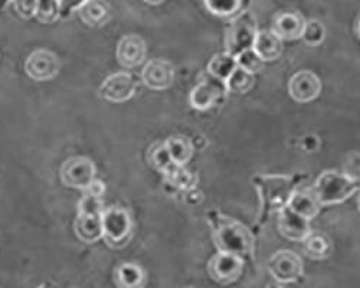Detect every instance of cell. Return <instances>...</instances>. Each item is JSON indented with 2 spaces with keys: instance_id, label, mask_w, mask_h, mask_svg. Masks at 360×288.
Here are the masks:
<instances>
[{
  "instance_id": "6da1fadb",
  "label": "cell",
  "mask_w": 360,
  "mask_h": 288,
  "mask_svg": "<svg viewBox=\"0 0 360 288\" xmlns=\"http://www.w3.org/2000/svg\"><path fill=\"white\" fill-rule=\"evenodd\" d=\"M214 226V242L218 252L236 255L239 258L250 256L254 251V235L251 230L233 219L219 216L212 223Z\"/></svg>"
},
{
  "instance_id": "7a4b0ae2",
  "label": "cell",
  "mask_w": 360,
  "mask_h": 288,
  "mask_svg": "<svg viewBox=\"0 0 360 288\" xmlns=\"http://www.w3.org/2000/svg\"><path fill=\"white\" fill-rule=\"evenodd\" d=\"M103 199L85 193L78 204L74 223L77 237L85 244H94L103 238Z\"/></svg>"
},
{
  "instance_id": "3957f363",
  "label": "cell",
  "mask_w": 360,
  "mask_h": 288,
  "mask_svg": "<svg viewBox=\"0 0 360 288\" xmlns=\"http://www.w3.org/2000/svg\"><path fill=\"white\" fill-rule=\"evenodd\" d=\"M313 188L320 205L324 207L340 204L350 197L360 189V181L335 170H327L321 173Z\"/></svg>"
},
{
  "instance_id": "277c9868",
  "label": "cell",
  "mask_w": 360,
  "mask_h": 288,
  "mask_svg": "<svg viewBox=\"0 0 360 288\" xmlns=\"http://www.w3.org/2000/svg\"><path fill=\"white\" fill-rule=\"evenodd\" d=\"M257 20L248 11H243L232 18L226 31V53L236 58L243 52L252 49L257 37Z\"/></svg>"
},
{
  "instance_id": "5b68a950",
  "label": "cell",
  "mask_w": 360,
  "mask_h": 288,
  "mask_svg": "<svg viewBox=\"0 0 360 288\" xmlns=\"http://www.w3.org/2000/svg\"><path fill=\"white\" fill-rule=\"evenodd\" d=\"M255 185L262 200L264 212L281 211L285 208L297 188L292 179L287 176H261L255 179Z\"/></svg>"
},
{
  "instance_id": "8992f818",
  "label": "cell",
  "mask_w": 360,
  "mask_h": 288,
  "mask_svg": "<svg viewBox=\"0 0 360 288\" xmlns=\"http://www.w3.org/2000/svg\"><path fill=\"white\" fill-rule=\"evenodd\" d=\"M133 222L130 214L118 207L103 212V238L111 248H123L131 238Z\"/></svg>"
},
{
  "instance_id": "52a82bcc",
  "label": "cell",
  "mask_w": 360,
  "mask_h": 288,
  "mask_svg": "<svg viewBox=\"0 0 360 288\" xmlns=\"http://www.w3.org/2000/svg\"><path fill=\"white\" fill-rule=\"evenodd\" d=\"M59 175L65 186L86 190L96 181V164L85 156H74L64 162Z\"/></svg>"
},
{
  "instance_id": "ba28073f",
  "label": "cell",
  "mask_w": 360,
  "mask_h": 288,
  "mask_svg": "<svg viewBox=\"0 0 360 288\" xmlns=\"http://www.w3.org/2000/svg\"><path fill=\"white\" fill-rule=\"evenodd\" d=\"M268 271L277 282H294L303 275V261L292 251H278L269 258Z\"/></svg>"
},
{
  "instance_id": "9c48e42d",
  "label": "cell",
  "mask_w": 360,
  "mask_h": 288,
  "mask_svg": "<svg viewBox=\"0 0 360 288\" xmlns=\"http://www.w3.org/2000/svg\"><path fill=\"white\" fill-rule=\"evenodd\" d=\"M244 271V259L236 255L218 252L207 264V273L217 282L231 284L241 277Z\"/></svg>"
},
{
  "instance_id": "30bf717a",
  "label": "cell",
  "mask_w": 360,
  "mask_h": 288,
  "mask_svg": "<svg viewBox=\"0 0 360 288\" xmlns=\"http://www.w3.org/2000/svg\"><path fill=\"white\" fill-rule=\"evenodd\" d=\"M228 94L226 84L218 78L207 75L191 93V105L196 110H207L219 103Z\"/></svg>"
},
{
  "instance_id": "8fae6325",
  "label": "cell",
  "mask_w": 360,
  "mask_h": 288,
  "mask_svg": "<svg viewBox=\"0 0 360 288\" xmlns=\"http://www.w3.org/2000/svg\"><path fill=\"white\" fill-rule=\"evenodd\" d=\"M26 74L35 81H48L58 75L59 60L48 49H35L25 63Z\"/></svg>"
},
{
  "instance_id": "7c38bea8",
  "label": "cell",
  "mask_w": 360,
  "mask_h": 288,
  "mask_svg": "<svg viewBox=\"0 0 360 288\" xmlns=\"http://www.w3.org/2000/svg\"><path fill=\"white\" fill-rule=\"evenodd\" d=\"M136 93V81L129 72H117L110 75L101 84L98 96L111 103H124Z\"/></svg>"
},
{
  "instance_id": "4fadbf2b",
  "label": "cell",
  "mask_w": 360,
  "mask_h": 288,
  "mask_svg": "<svg viewBox=\"0 0 360 288\" xmlns=\"http://www.w3.org/2000/svg\"><path fill=\"white\" fill-rule=\"evenodd\" d=\"M288 93L298 103H310L321 93V81L311 71H300L288 82Z\"/></svg>"
},
{
  "instance_id": "5bb4252c",
  "label": "cell",
  "mask_w": 360,
  "mask_h": 288,
  "mask_svg": "<svg viewBox=\"0 0 360 288\" xmlns=\"http://www.w3.org/2000/svg\"><path fill=\"white\" fill-rule=\"evenodd\" d=\"M277 225H278L280 234L283 237L288 238L290 241H302L303 242L311 233L310 221L303 216H300L288 207L278 211Z\"/></svg>"
},
{
  "instance_id": "9a60e30c",
  "label": "cell",
  "mask_w": 360,
  "mask_h": 288,
  "mask_svg": "<svg viewBox=\"0 0 360 288\" xmlns=\"http://www.w3.org/2000/svg\"><path fill=\"white\" fill-rule=\"evenodd\" d=\"M141 79L152 90H166L174 81V68L166 60H152L141 71Z\"/></svg>"
},
{
  "instance_id": "2e32d148",
  "label": "cell",
  "mask_w": 360,
  "mask_h": 288,
  "mask_svg": "<svg viewBox=\"0 0 360 288\" xmlns=\"http://www.w3.org/2000/svg\"><path fill=\"white\" fill-rule=\"evenodd\" d=\"M146 42L139 35H126L120 39L117 45V61L126 68L139 67L146 60Z\"/></svg>"
},
{
  "instance_id": "e0dca14e",
  "label": "cell",
  "mask_w": 360,
  "mask_h": 288,
  "mask_svg": "<svg viewBox=\"0 0 360 288\" xmlns=\"http://www.w3.org/2000/svg\"><path fill=\"white\" fill-rule=\"evenodd\" d=\"M290 209H292L295 214L300 216H303L309 221L317 216L321 205L316 196L314 188H295L290 200L288 205Z\"/></svg>"
},
{
  "instance_id": "ac0fdd59",
  "label": "cell",
  "mask_w": 360,
  "mask_h": 288,
  "mask_svg": "<svg viewBox=\"0 0 360 288\" xmlns=\"http://www.w3.org/2000/svg\"><path fill=\"white\" fill-rule=\"evenodd\" d=\"M306 20L298 13H280L274 18L271 31L281 41H297L302 38Z\"/></svg>"
},
{
  "instance_id": "d6986e66",
  "label": "cell",
  "mask_w": 360,
  "mask_h": 288,
  "mask_svg": "<svg viewBox=\"0 0 360 288\" xmlns=\"http://www.w3.org/2000/svg\"><path fill=\"white\" fill-rule=\"evenodd\" d=\"M252 49L264 63L276 61L283 53V41L273 31H258Z\"/></svg>"
},
{
  "instance_id": "ffe728a7",
  "label": "cell",
  "mask_w": 360,
  "mask_h": 288,
  "mask_svg": "<svg viewBox=\"0 0 360 288\" xmlns=\"http://www.w3.org/2000/svg\"><path fill=\"white\" fill-rule=\"evenodd\" d=\"M81 22L89 27H101L110 18V8L103 0H88V2L78 11Z\"/></svg>"
},
{
  "instance_id": "44dd1931",
  "label": "cell",
  "mask_w": 360,
  "mask_h": 288,
  "mask_svg": "<svg viewBox=\"0 0 360 288\" xmlns=\"http://www.w3.org/2000/svg\"><path fill=\"white\" fill-rule=\"evenodd\" d=\"M163 144L170 159L180 166H185L193 156V144L186 137H169Z\"/></svg>"
},
{
  "instance_id": "7402d4cb",
  "label": "cell",
  "mask_w": 360,
  "mask_h": 288,
  "mask_svg": "<svg viewBox=\"0 0 360 288\" xmlns=\"http://www.w3.org/2000/svg\"><path fill=\"white\" fill-rule=\"evenodd\" d=\"M163 175L172 186H174L180 190H191L196 186L195 175H192L189 170H186L185 166H180L177 163H172L163 171Z\"/></svg>"
},
{
  "instance_id": "603a6c76",
  "label": "cell",
  "mask_w": 360,
  "mask_h": 288,
  "mask_svg": "<svg viewBox=\"0 0 360 288\" xmlns=\"http://www.w3.org/2000/svg\"><path fill=\"white\" fill-rule=\"evenodd\" d=\"M115 282L120 288H141L144 284V273L136 264H122L115 271Z\"/></svg>"
},
{
  "instance_id": "cb8c5ba5",
  "label": "cell",
  "mask_w": 360,
  "mask_h": 288,
  "mask_svg": "<svg viewBox=\"0 0 360 288\" xmlns=\"http://www.w3.org/2000/svg\"><path fill=\"white\" fill-rule=\"evenodd\" d=\"M236 67H238L236 65V58L224 52V53L215 55L212 60L209 61L207 74L214 77V78H218V79L226 82V79L236 70Z\"/></svg>"
},
{
  "instance_id": "d4e9b609",
  "label": "cell",
  "mask_w": 360,
  "mask_h": 288,
  "mask_svg": "<svg viewBox=\"0 0 360 288\" xmlns=\"http://www.w3.org/2000/svg\"><path fill=\"white\" fill-rule=\"evenodd\" d=\"M303 242L306 254L313 259H324L330 256V254L333 251L332 242L320 233H310Z\"/></svg>"
},
{
  "instance_id": "484cf974",
  "label": "cell",
  "mask_w": 360,
  "mask_h": 288,
  "mask_svg": "<svg viewBox=\"0 0 360 288\" xmlns=\"http://www.w3.org/2000/svg\"><path fill=\"white\" fill-rule=\"evenodd\" d=\"M205 8L215 16L233 18L243 12V0H203Z\"/></svg>"
},
{
  "instance_id": "4316f807",
  "label": "cell",
  "mask_w": 360,
  "mask_h": 288,
  "mask_svg": "<svg viewBox=\"0 0 360 288\" xmlns=\"http://www.w3.org/2000/svg\"><path fill=\"white\" fill-rule=\"evenodd\" d=\"M226 90L228 93H233V94H245L248 93L254 84H255V78L252 74L241 70L239 67H236V70L231 74V77L226 79Z\"/></svg>"
},
{
  "instance_id": "83f0119b",
  "label": "cell",
  "mask_w": 360,
  "mask_h": 288,
  "mask_svg": "<svg viewBox=\"0 0 360 288\" xmlns=\"http://www.w3.org/2000/svg\"><path fill=\"white\" fill-rule=\"evenodd\" d=\"M35 18L45 25L55 23L56 20L61 19L59 0H38Z\"/></svg>"
},
{
  "instance_id": "f1b7e54d",
  "label": "cell",
  "mask_w": 360,
  "mask_h": 288,
  "mask_svg": "<svg viewBox=\"0 0 360 288\" xmlns=\"http://www.w3.org/2000/svg\"><path fill=\"white\" fill-rule=\"evenodd\" d=\"M264 64L265 63L261 60L259 55L254 49H248L236 56V65L252 75L259 72L264 68Z\"/></svg>"
},
{
  "instance_id": "f546056e",
  "label": "cell",
  "mask_w": 360,
  "mask_h": 288,
  "mask_svg": "<svg viewBox=\"0 0 360 288\" xmlns=\"http://www.w3.org/2000/svg\"><path fill=\"white\" fill-rule=\"evenodd\" d=\"M324 38H326V29H324V25L321 22H319V20L306 22L302 39L307 45L317 46L324 41Z\"/></svg>"
},
{
  "instance_id": "4dcf8cb0",
  "label": "cell",
  "mask_w": 360,
  "mask_h": 288,
  "mask_svg": "<svg viewBox=\"0 0 360 288\" xmlns=\"http://www.w3.org/2000/svg\"><path fill=\"white\" fill-rule=\"evenodd\" d=\"M13 9L22 19L35 18L38 0H13Z\"/></svg>"
},
{
  "instance_id": "1f68e13d",
  "label": "cell",
  "mask_w": 360,
  "mask_h": 288,
  "mask_svg": "<svg viewBox=\"0 0 360 288\" xmlns=\"http://www.w3.org/2000/svg\"><path fill=\"white\" fill-rule=\"evenodd\" d=\"M88 0H59V11H61V19L70 18L74 12H78Z\"/></svg>"
},
{
  "instance_id": "d6a6232c",
  "label": "cell",
  "mask_w": 360,
  "mask_h": 288,
  "mask_svg": "<svg viewBox=\"0 0 360 288\" xmlns=\"http://www.w3.org/2000/svg\"><path fill=\"white\" fill-rule=\"evenodd\" d=\"M84 192L88 193V195H91V196H96V197H103V195L105 192V185L101 181L96 179L91 185H89V188Z\"/></svg>"
},
{
  "instance_id": "836d02e7",
  "label": "cell",
  "mask_w": 360,
  "mask_h": 288,
  "mask_svg": "<svg viewBox=\"0 0 360 288\" xmlns=\"http://www.w3.org/2000/svg\"><path fill=\"white\" fill-rule=\"evenodd\" d=\"M12 2H13V0H0V12L5 11Z\"/></svg>"
},
{
  "instance_id": "e575fe53",
  "label": "cell",
  "mask_w": 360,
  "mask_h": 288,
  "mask_svg": "<svg viewBox=\"0 0 360 288\" xmlns=\"http://www.w3.org/2000/svg\"><path fill=\"white\" fill-rule=\"evenodd\" d=\"M144 2H146L147 5H153V6H158V5L163 4L165 0H144Z\"/></svg>"
},
{
  "instance_id": "d590c367",
  "label": "cell",
  "mask_w": 360,
  "mask_h": 288,
  "mask_svg": "<svg viewBox=\"0 0 360 288\" xmlns=\"http://www.w3.org/2000/svg\"><path fill=\"white\" fill-rule=\"evenodd\" d=\"M266 288H283L280 284H269Z\"/></svg>"
},
{
  "instance_id": "8d00e7d4",
  "label": "cell",
  "mask_w": 360,
  "mask_h": 288,
  "mask_svg": "<svg viewBox=\"0 0 360 288\" xmlns=\"http://www.w3.org/2000/svg\"><path fill=\"white\" fill-rule=\"evenodd\" d=\"M356 32H357V37L360 38V20H359V23H357V26H356Z\"/></svg>"
},
{
  "instance_id": "74e56055",
  "label": "cell",
  "mask_w": 360,
  "mask_h": 288,
  "mask_svg": "<svg viewBox=\"0 0 360 288\" xmlns=\"http://www.w3.org/2000/svg\"><path fill=\"white\" fill-rule=\"evenodd\" d=\"M357 207H359V211H360V195H359V197H357Z\"/></svg>"
},
{
  "instance_id": "f35d334b",
  "label": "cell",
  "mask_w": 360,
  "mask_h": 288,
  "mask_svg": "<svg viewBox=\"0 0 360 288\" xmlns=\"http://www.w3.org/2000/svg\"><path fill=\"white\" fill-rule=\"evenodd\" d=\"M41 288H45V287H41Z\"/></svg>"
},
{
  "instance_id": "ab89813d",
  "label": "cell",
  "mask_w": 360,
  "mask_h": 288,
  "mask_svg": "<svg viewBox=\"0 0 360 288\" xmlns=\"http://www.w3.org/2000/svg\"><path fill=\"white\" fill-rule=\"evenodd\" d=\"M189 288H192V287H189Z\"/></svg>"
}]
</instances>
